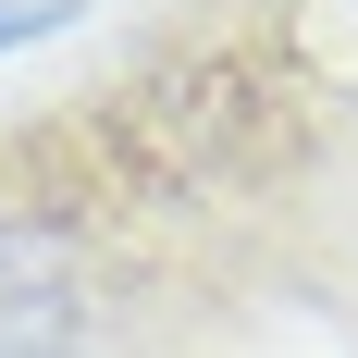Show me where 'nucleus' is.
Returning <instances> with one entry per match:
<instances>
[{
	"instance_id": "nucleus-1",
	"label": "nucleus",
	"mask_w": 358,
	"mask_h": 358,
	"mask_svg": "<svg viewBox=\"0 0 358 358\" xmlns=\"http://www.w3.org/2000/svg\"><path fill=\"white\" fill-rule=\"evenodd\" d=\"M50 25H74V0H0V50L13 37H50Z\"/></svg>"
}]
</instances>
